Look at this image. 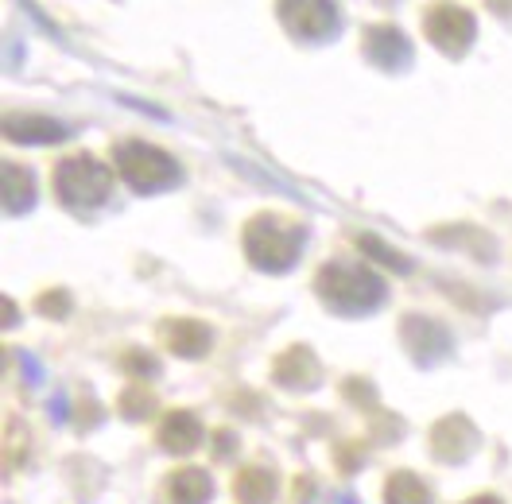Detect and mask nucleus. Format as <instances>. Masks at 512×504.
Masks as SVG:
<instances>
[{
	"label": "nucleus",
	"mask_w": 512,
	"mask_h": 504,
	"mask_svg": "<svg viewBox=\"0 0 512 504\" xmlns=\"http://www.w3.org/2000/svg\"><path fill=\"white\" fill-rule=\"evenodd\" d=\"M319 295L338 315H369L373 307H381L384 284L377 272L361 264H326L319 272Z\"/></svg>",
	"instance_id": "nucleus-1"
},
{
	"label": "nucleus",
	"mask_w": 512,
	"mask_h": 504,
	"mask_svg": "<svg viewBox=\"0 0 512 504\" xmlns=\"http://www.w3.org/2000/svg\"><path fill=\"white\" fill-rule=\"evenodd\" d=\"M245 249H249V260L268 268V272H284L299 260L303 252V229L291 225V221H280L272 214L256 218L249 229H245Z\"/></svg>",
	"instance_id": "nucleus-2"
},
{
	"label": "nucleus",
	"mask_w": 512,
	"mask_h": 504,
	"mask_svg": "<svg viewBox=\"0 0 512 504\" xmlns=\"http://www.w3.org/2000/svg\"><path fill=\"white\" fill-rule=\"evenodd\" d=\"M117 171L125 175V183L132 190H140V194H156V190H167L179 183V167H175V159L160 152V148H152V144H121L117 152Z\"/></svg>",
	"instance_id": "nucleus-3"
},
{
	"label": "nucleus",
	"mask_w": 512,
	"mask_h": 504,
	"mask_svg": "<svg viewBox=\"0 0 512 504\" xmlns=\"http://www.w3.org/2000/svg\"><path fill=\"white\" fill-rule=\"evenodd\" d=\"M55 190L66 206H82V210L101 206L109 198V167L90 156L66 159L55 171Z\"/></svg>",
	"instance_id": "nucleus-4"
},
{
	"label": "nucleus",
	"mask_w": 512,
	"mask_h": 504,
	"mask_svg": "<svg viewBox=\"0 0 512 504\" xmlns=\"http://www.w3.org/2000/svg\"><path fill=\"white\" fill-rule=\"evenodd\" d=\"M280 20L303 43H326L338 35V4L334 0H280Z\"/></svg>",
	"instance_id": "nucleus-5"
},
{
	"label": "nucleus",
	"mask_w": 512,
	"mask_h": 504,
	"mask_svg": "<svg viewBox=\"0 0 512 504\" xmlns=\"http://www.w3.org/2000/svg\"><path fill=\"white\" fill-rule=\"evenodd\" d=\"M427 39L439 47V51H447V55H462L470 43H474V35H478V24H474V16L466 12V8H458V4H435L431 12H427Z\"/></svg>",
	"instance_id": "nucleus-6"
},
{
	"label": "nucleus",
	"mask_w": 512,
	"mask_h": 504,
	"mask_svg": "<svg viewBox=\"0 0 512 504\" xmlns=\"http://www.w3.org/2000/svg\"><path fill=\"white\" fill-rule=\"evenodd\" d=\"M365 55L381 70H404V66L412 63V43H408V35L400 32V28L377 24V28L365 32Z\"/></svg>",
	"instance_id": "nucleus-7"
},
{
	"label": "nucleus",
	"mask_w": 512,
	"mask_h": 504,
	"mask_svg": "<svg viewBox=\"0 0 512 504\" xmlns=\"http://www.w3.org/2000/svg\"><path fill=\"white\" fill-rule=\"evenodd\" d=\"M4 132H8V140H20V144H55L66 136V125L39 117V113H16L4 121Z\"/></svg>",
	"instance_id": "nucleus-8"
},
{
	"label": "nucleus",
	"mask_w": 512,
	"mask_h": 504,
	"mask_svg": "<svg viewBox=\"0 0 512 504\" xmlns=\"http://www.w3.org/2000/svg\"><path fill=\"white\" fill-rule=\"evenodd\" d=\"M32 202H35L32 171H24L20 163H4V210L8 214H24Z\"/></svg>",
	"instance_id": "nucleus-9"
},
{
	"label": "nucleus",
	"mask_w": 512,
	"mask_h": 504,
	"mask_svg": "<svg viewBox=\"0 0 512 504\" xmlns=\"http://www.w3.org/2000/svg\"><path fill=\"white\" fill-rule=\"evenodd\" d=\"M163 342L175 353H183V357H198L206 349V342H210V334L198 322H167L163 326Z\"/></svg>",
	"instance_id": "nucleus-10"
},
{
	"label": "nucleus",
	"mask_w": 512,
	"mask_h": 504,
	"mask_svg": "<svg viewBox=\"0 0 512 504\" xmlns=\"http://www.w3.org/2000/svg\"><path fill=\"white\" fill-rule=\"evenodd\" d=\"M198 435H202V431H198V423H194L191 415H183V411H179V415H171V419H167V427H163V442H167V446H175V450L194 446Z\"/></svg>",
	"instance_id": "nucleus-11"
},
{
	"label": "nucleus",
	"mask_w": 512,
	"mask_h": 504,
	"mask_svg": "<svg viewBox=\"0 0 512 504\" xmlns=\"http://www.w3.org/2000/svg\"><path fill=\"white\" fill-rule=\"evenodd\" d=\"M388 504H427V489H423V481L408 477V473H400V477L388 485Z\"/></svg>",
	"instance_id": "nucleus-12"
},
{
	"label": "nucleus",
	"mask_w": 512,
	"mask_h": 504,
	"mask_svg": "<svg viewBox=\"0 0 512 504\" xmlns=\"http://www.w3.org/2000/svg\"><path fill=\"white\" fill-rule=\"evenodd\" d=\"M489 8H497V12H512V0H489Z\"/></svg>",
	"instance_id": "nucleus-13"
},
{
	"label": "nucleus",
	"mask_w": 512,
	"mask_h": 504,
	"mask_svg": "<svg viewBox=\"0 0 512 504\" xmlns=\"http://www.w3.org/2000/svg\"><path fill=\"white\" fill-rule=\"evenodd\" d=\"M474 504H497V501H489V497H485V501H474Z\"/></svg>",
	"instance_id": "nucleus-14"
}]
</instances>
